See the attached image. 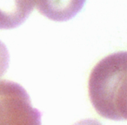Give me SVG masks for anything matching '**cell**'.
<instances>
[{
	"label": "cell",
	"mask_w": 127,
	"mask_h": 125,
	"mask_svg": "<svg viewBox=\"0 0 127 125\" xmlns=\"http://www.w3.org/2000/svg\"><path fill=\"white\" fill-rule=\"evenodd\" d=\"M126 52L109 55L92 69L89 97L100 116L111 120L126 119Z\"/></svg>",
	"instance_id": "1"
},
{
	"label": "cell",
	"mask_w": 127,
	"mask_h": 125,
	"mask_svg": "<svg viewBox=\"0 0 127 125\" xmlns=\"http://www.w3.org/2000/svg\"><path fill=\"white\" fill-rule=\"evenodd\" d=\"M0 125H41V116L18 83L0 81Z\"/></svg>",
	"instance_id": "2"
},
{
	"label": "cell",
	"mask_w": 127,
	"mask_h": 125,
	"mask_svg": "<svg viewBox=\"0 0 127 125\" xmlns=\"http://www.w3.org/2000/svg\"><path fill=\"white\" fill-rule=\"evenodd\" d=\"M35 7V0H0V30L19 26Z\"/></svg>",
	"instance_id": "3"
},
{
	"label": "cell",
	"mask_w": 127,
	"mask_h": 125,
	"mask_svg": "<svg viewBox=\"0 0 127 125\" xmlns=\"http://www.w3.org/2000/svg\"><path fill=\"white\" fill-rule=\"evenodd\" d=\"M86 0H35L38 11L56 22H65L82 10Z\"/></svg>",
	"instance_id": "4"
},
{
	"label": "cell",
	"mask_w": 127,
	"mask_h": 125,
	"mask_svg": "<svg viewBox=\"0 0 127 125\" xmlns=\"http://www.w3.org/2000/svg\"><path fill=\"white\" fill-rule=\"evenodd\" d=\"M10 56L7 48L4 43L0 41V77L4 76L9 66Z\"/></svg>",
	"instance_id": "5"
},
{
	"label": "cell",
	"mask_w": 127,
	"mask_h": 125,
	"mask_svg": "<svg viewBox=\"0 0 127 125\" xmlns=\"http://www.w3.org/2000/svg\"><path fill=\"white\" fill-rule=\"evenodd\" d=\"M75 125H102V123L96 120H84L76 123Z\"/></svg>",
	"instance_id": "6"
}]
</instances>
